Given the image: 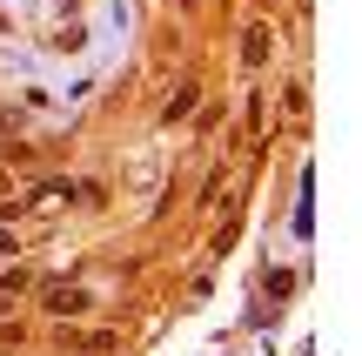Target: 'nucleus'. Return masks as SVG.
Returning a JSON list of instances; mask_svg holds the SVG:
<instances>
[{"label":"nucleus","instance_id":"obj_3","mask_svg":"<svg viewBox=\"0 0 362 356\" xmlns=\"http://www.w3.org/2000/svg\"><path fill=\"white\" fill-rule=\"evenodd\" d=\"M81 303H88V296H81V289H47V309H54V316H74Z\"/></svg>","mask_w":362,"mask_h":356},{"label":"nucleus","instance_id":"obj_1","mask_svg":"<svg viewBox=\"0 0 362 356\" xmlns=\"http://www.w3.org/2000/svg\"><path fill=\"white\" fill-rule=\"evenodd\" d=\"M242 61H248V67L269 61V27H248V34H242Z\"/></svg>","mask_w":362,"mask_h":356},{"label":"nucleus","instance_id":"obj_5","mask_svg":"<svg viewBox=\"0 0 362 356\" xmlns=\"http://www.w3.org/2000/svg\"><path fill=\"white\" fill-rule=\"evenodd\" d=\"M175 7H194V0H175Z\"/></svg>","mask_w":362,"mask_h":356},{"label":"nucleus","instance_id":"obj_2","mask_svg":"<svg viewBox=\"0 0 362 356\" xmlns=\"http://www.w3.org/2000/svg\"><path fill=\"white\" fill-rule=\"evenodd\" d=\"M67 195H74V188H67V182H40V188H34V209H61Z\"/></svg>","mask_w":362,"mask_h":356},{"label":"nucleus","instance_id":"obj_4","mask_svg":"<svg viewBox=\"0 0 362 356\" xmlns=\"http://www.w3.org/2000/svg\"><path fill=\"white\" fill-rule=\"evenodd\" d=\"M188 108H194V88H175V101H168V121H181Z\"/></svg>","mask_w":362,"mask_h":356}]
</instances>
